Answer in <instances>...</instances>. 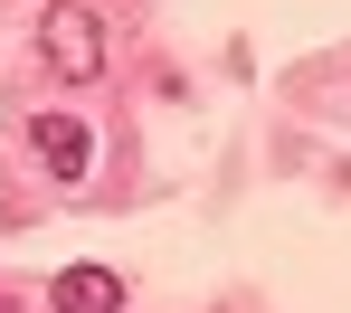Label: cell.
Instances as JSON below:
<instances>
[{"label": "cell", "instance_id": "2", "mask_svg": "<svg viewBox=\"0 0 351 313\" xmlns=\"http://www.w3.org/2000/svg\"><path fill=\"white\" fill-rule=\"evenodd\" d=\"M29 162H38L48 181H86V171H95V133L66 124V114H38V124H29Z\"/></svg>", "mask_w": 351, "mask_h": 313}, {"label": "cell", "instance_id": "1", "mask_svg": "<svg viewBox=\"0 0 351 313\" xmlns=\"http://www.w3.org/2000/svg\"><path fill=\"white\" fill-rule=\"evenodd\" d=\"M38 48H48V66H58L66 86H95V76H105V19H95V10H76V0H48Z\"/></svg>", "mask_w": 351, "mask_h": 313}, {"label": "cell", "instance_id": "3", "mask_svg": "<svg viewBox=\"0 0 351 313\" xmlns=\"http://www.w3.org/2000/svg\"><path fill=\"white\" fill-rule=\"evenodd\" d=\"M48 304H58V313H114L123 304V275H114V266H66L58 285H48Z\"/></svg>", "mask_w": 351, "mask_h": 313}]
</instances>
